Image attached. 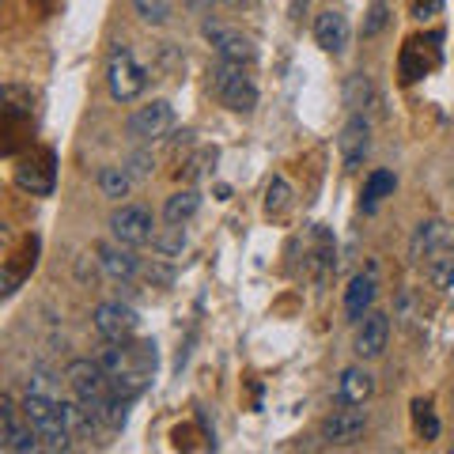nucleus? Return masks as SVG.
Masks as SVG:
<instances>
[{"label": "nucleus", "instance_id": "1", "mask_svg": "<svg viewBox=\"0 0 454 454\" xmlns=\"http://www.w3.org/2000/svg\"><path fill=\"white\" fill-rule=\"evenodd\" d=\"M23 417L35 424L42 450H65L73 443V432H68V424L61 417V405H57L46 390H31L23 397Z\"/></svg>", "mask_w": 454, "mask_h": 454}, {"label": "nucleus", "instance_id": "2", "mask_svg": "<svg viewBox=\"0 0 454 454\" xmlns=\"http://www.w3.org/2000/svg\"><path fill=\"white\" fill-rule=\"evenodd\" d=\"M106 83H110V95L118 98V103H133V98L148 88V73L140 68V61L125 42H118L106 57Z\"/></svg>", "mask_w": 454, "mask_h": 454}, {"label": "nucleus", "instance_id": "3", "mask_svg": "<svg viewBox=\"0 0 454 454\" xmlns=\"http://www.w3.org/2000/svg\"><path fill=\"white\" fill-rule=\"evenodd\" d=\"M250 65H231V61H220L216 65V95H220V103L227 110H235V114H250L254 106H258V88H254V80L247 73Z\"/></svg>", "mask_w": 454, "mask_h": 454}, {"label": "nucleus", "instance_id": "4", "mask_svg": "<svg viewBox=\"0 0 454 454\" xmlns=\"http://www.w3.org/2000/svg\"><path fill=\"white\" fill-rule=\"evenodd\" d=\"M65 379H68V387H73V394L91 409V413H98L103 402L110 397V375H106V367L98 360H73L65 367Z\"/></svg>", "mask_w": 454, "mask_h": 454}, {"label": "nucleus", "instance_id": "5", "mask_svg": "<svg viewBox=\"0 0 454 454\" xmlns=\"http://www.w3.org/2000/svg\"><path fill=\"white\" fill-rule=\"evenodd\" d=\"M0 420H4V428H0V447H4V450H12V454H31V450L42 447L35 424L23 417V409H16L12 394L0 397Z\"/></svg>", "mask_w": 454, "mask_h": 454}, {"label": "nucleus", "instance_id": "6", "mask_svg": "<svg viewBox=\"0 0 454 454\" xmlns=\"http://www.w3.org/2000/svg\"><path fill=\"white\" fill-rule=\"evenodd\" d=\"M170 125H175V106H170L167 98H155V103L137 106L129 114L125 133H129L133 140H160L163 133H170Z\"/></svg>", "mask_w": 454, "mask_h": 454}, {"label": "nucleus", "instance_id": "7", "mask_svg": "<svg viewBox=\"0 0 454 454\" xmlns=\"http://www.w3.org/2000/svg\"><path fill=\"white\" fill-rule=\"evenodd\" d=\"M110 235L125 247H145L155 239V227H152V212L140 208V205H121L118 212L110 216Z\"/></svg>", "mask_w": 454, "mask_h": 454}, {"label": "nucleus", "instance_id": "8", "mask_svg": "<svg viewBox=\"0 0 454 454\" xmlns=\"http://www.w3.org/2000/svg\"><path fill=\"white\" fill-rule=\"evenodd\" d=\"M364 432H367V409H360V405H345V409H337L333 417L322 420V443H330V447L356 443Z\"/></svg>", "mask_w": 454, "mask_h": 454}, {"label": "nucleus", "instance_id": "9", "mask_svg": "<svg viewBox=\"0 0 454 454\" xmlns=\"http://www.w3.org/2000/svg\"><path fill=\"white\" fill-rule=\"evenodd\" d=\"M91 322H95V330H98V337H103V340H121V345H125V340L137 333V310L125 307V303H114V300L98 303Z\"/></svg>", "mask_w": 454, "mask_h": 454}, {"label": "nucleus", "instance_id": "10", "mask_svg": "<svg viewBox=\"0 0 454 454\" xmlns=\"http://www.w3.org/2000/svg\"><path fill=\"white\" fill-rule=\"evenodd\" d=\"M390 340V318L382 310H367L360 330H356V356L360 360H379Z\"/></svg>", "mask_w": 454, "mask_h": 454}, {"label": "nucleus", "instance_id": "11", "mask_svg": "<svg viewBox=\"0 0 454 454\" xmlns=\"http://www.w3.org/2000/svg\"><path fill=\"white\" fill-rule=\"evenodd\" d=\"M375 394V375L367 367H345L337 379V402L340 405H367Z\"/></svg>", "mask_w": 454, "mask_h": 454}, {"label": "nucleus", "instance_id": "12", "mask_svg": "<svg viewBox=\"0 0 454 454\" xmlns=\"http://www.w3.org/2000/svg\"><path fill=\"white\" fill-rule=\"evenodd\" d=\"M95 254H98V265H103V273L114 277V280H133L140 273V262H137L133 247L118 243V239H114V243H103Z\"/></svg>", "mask_w": 454, "mask_h": 454}, {"label": "nucleus", "instance_id": "13", "mask_svg": "<svg viewBox=\"0 0 454 454\" xmlns=\"http://www.w3.org/2000/svg\"><path fill=\"white\" fill-rule=\"evenodd\" d=\"M208 38H212V46H216V57H220V61L254 65V57H258L254 42L243 38V35H235V31H220V27H208Z\"/></svg>", "mask_w": 454, "mask_h": 454}, {"label": "nucleus", "instance_id": "14", "mask_svg": "<svg viewBox=\"0 0 454 454\" xmlns=\"http://www.w3.org/2000/svg\"><path fill=\"white\" fill-rule=\"evenodd\" d=\"M315 42L325 50V53H340L348 46V20L340 16V12H322L315 20Z\"/></svg>", "mask_w": 454, "mask_h": 454}, {"label": "nucleus", "instance_id": "15", "mask_svg": "<svg viewBox=\"0 0 454 454\" xmlns=\"http://www.w3.org/2000/svg\"><path fill=\"white\" fill-rule=\"evenodd\" d=\"M367 137H372V129H367V121L356 114V118L345 125V133H340V152H345V167H348V170H356V167L364 163L367 145H372Z\"/></svg>", "mask_w": 454, "mask_h": 454}, {"label": "nucleus", "instance_id": "16", "mask_svg": "<svg viewBox=\"0 0 454 454\" xmlns=\"http://www.w3.org/2000/svg\"><path fill=\"white\" fill-rule=\"evenodd\" d=\"M450 239V231H447V223L443 220H424L417 231H413V243H409V254L420 262V258H432V254L443 247Z\"/></svg>", "mask_w": 454, "mask_h": 454}, {"label": "nucleus", "instance_id": "17", "mask_svg": "<svg viewBox=\"0 0 454 454\" xmlns=\"http://www.w3.org/2000/svg\"><path fill=\"white\" fill-rule=\"evenodd\" d=\"M372 303H375V277H372V273L352 277L348 292H345V310H348V318H352V322H364V315L372 310Z\"/></svg>", "mask_w": 454, "mask_h": 454}, {"label": "nucleus", "instance_id": "18", "mask_svg": "<svg viewBox=\"0 0 454 454\" xmlns=\"http://www.w3.org/2000/svg\"><path fill=\"white\" fill-rule=\"evenodd\" d=\"M197 208H201V193L197 190H178V193H170L167 197V205H163V220L175 227V223H190L197 216Z\"/></svg>", "mask_w": 454, "mask_h": 454}, {"label": "nucleus", "instance_id": "19", "mask_svg": "<svg viewBox=\"0 0 454 454\" xmlns=\"http://www.w3.org/2000/svg\"><path fill=\"white\" fill-rule=\"evenodd\" d=\"M133 186V175L125 167H103L98 170V190H103V197H110V201H121L125 193H129Z\"/></svg>", "mask_w": 454, "mask_h": 454}, {"label": "nucleus", "instance_id": "20", "mask_svg": "<svg viewBox=\"0 0 454 454\" xmlns=\"http://www.w3.org/2000/svg\"><path fill=\"white\" fill-rule=\"evenodd\" d=\"M428 280L435 284L439 292H450L454 288V254H432L428 258Z\"/></svg>", "mask_w": 454, "mask_h": 454}, {"label": "nucleus", "instance_id": "21", "mask_svg": "<svg viewBox=\"0 0 454 454\" xmlns=\"http://www.w3.org/2000/svg\"><path fill=\"white\" fill-rule=\"evenodd\" d=\"M394 186H397V182H394L390 170H375V175L367 178V186H364V208L372 212V208L382 201V197H390V193H394Z\"/></svg>", "mask_w": 454, "mask_h": 454}, {"label": "nucleus", "instance_id": "22", "mask_svg": "<svg viewBox=\"0 0 454 454\" xmlns=\"http://www.w3.org/2000/svg\"><path fill=\"white\" fill-rule=\"evenodd\" d=\"M288 208H292V186L284 178H273L265 190V212L269 216H284Z\"/></svg>", "mask_w": 454, "mask_h": 454}, {"label": "nucleus", "instance_id": "23", "mask_svg": "<svg viewBox=\"0 0 454 454\" xmlns=\"http://www.w3.org/2000/svg\"><path fill=\"white\" fill-rule=\"evenodd\" d=\"M133 12L148 27H163L170 20V0H133Z\"/></svg>", "mask_w": 454, "mask_h": 454}, {"label": "nucleus", "instance_id": "24", "mask_svg": "<svg viewBox=\"0 0 454 454\" xmlns=\"http://www.w3.org/2000/svg\"><path fill=\"white\" fill-rule=\"evenodd\" d=\"M387 23H390V4L387 0H375L372 12H367V20H364V38H375Z\"/></svg>", "mask_w": 454, "mask_h": 454}, {"label": "nucleus", "instance_id": "25", "mask_svg": "<svg viewBox=\"0 0 454 454\" xmlns=\"http://www.w3.org/2000/svg\"><path fill=\"white\" fill-rule=\"evenodd\" d=\"M413 417H417V432H420L424 439H435V435H439V420H435V413H432L428 402H417V405H413Z\"/></svg>", "mask_w": 454, "mask_h": 454}, {"label": "nucleus", "instance_id": "26", "mask_svg": "<svg viewBox=\"0 0 454 454\" xmlns=\"http://www.w3.org/2000/svg\"><path fill=\"white\" fill-rule=\"evenodd\" d=\"M152 247L163 254V258H170V254H182V247H186V235H182V223H175V231L170 235H155Z\"/></svg>", "mask_w": 454, "mask_h": 454}, {"label": "nucleus", "instance_id": "27", "mask_svg": "<svg viewBox=\"0 0 454 454\" xmlns=\"http://www.w3.org/2000/svg\"><path fill=\"white\" fill-rule=\"evenodd\" d=\"M360 95H364V98L372 95V83H367L364 76H352V80H348V91H345V98H348V106H352V110H360V106H364V103H360Z\"/></svg>", "mask_w": 454, "mask_h": 454}, {"label": "nucleus", "instance_id": "28", "mask_svg": "<svg viewBox=\"0 0 454 454\" xmlns=\"http://www.w3.org/2000/svg\"><path fill=\"white\" fill-rule=\"evenodd\" d=\"M186 4H190V8H208L212 0H186Z\"/></svg>", "mask_w": 454, "mask_h": 454}]
</instances>
